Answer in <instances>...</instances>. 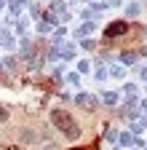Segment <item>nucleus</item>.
<instances>
[{
	"mask_svg": "<svg viewBox=\"0 0 147 150\" xmlns=\"http://www.w3.org/2000/svg\"><path fill=\"white\" fill-rule=\"evenodd\" d=\"M8 150H22V147H8Z\"/></svg>",
	"mask_w": 147,
	"mask_h": 150,
	"instance_id": "3",
	"label": "nucleus"
},
{
	"mask_svg": "<svg viewBox=\"0 0 147 150\" xmlns=\"http://www.w3.org/2000/svg\"><path fill=\"white\" fill-rule=\"evenodd\" d=\"M123 32H126V24H123V22H115V24H110L107 38H113V35H123Z\"/></svg>",
	"mask_w": 147,
	"mask_h": 150,
	"instance_id": "2",
	"label": "nucleus"
},
{
	"mask_svg": "<svg viewBox=\"0 0 147 150\" xmlns=\"http://www.w3.org/2000/svg\"><path fill=\"white\" fill-rule=\"evenodd\" d=\"M51 123L56 126V131H62L67 139H78L80 137V126H78L75 115H70L67 110H53L51 112Z\"/></svg>",
	"mask_w": 147,
	"mask_h": 150,
	"instance_id": "1",
	"label": "nucleus"
}]
</instances>
